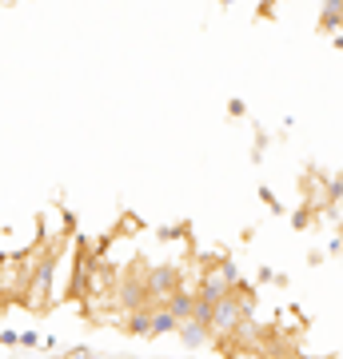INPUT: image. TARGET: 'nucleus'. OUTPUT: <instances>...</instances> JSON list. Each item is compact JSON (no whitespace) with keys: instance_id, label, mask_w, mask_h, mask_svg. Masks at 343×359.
<instances>
[{"instance_id":"obj_1","label":"nucleus","mask_w":343,"mask_h":359,"mask_svg":"<svg viewBox=\"0 0 343 359\" xmlns=\"http://www.w3.org/2000/svg\"><path fill=\"white\" fill-rule=\"evenodd\" d=\"M231 287H236V264H216V268L203 271L200 280V292H196V299H203V304H220V299H228Z\"/></svg>"},{"instance_id":"obj_2","label":"nucleus","mask_w":343,"mask_h":359,"mask_svg":"<svg viewBox=\"0 0 343 359\" xmlns=\"http://www.w3.org/2000/svg\"><path fill=\"white\" fill-rule=\"evenodd\" d=\"M240 323H243V311H240V304H236V295H228V299L212 304V316H208V332L231 335L236 327H240Z\"/></svg>"},{"instance_id":"obj_3","label":"nucleus","mask_w":343,"mask_h":359,"mask_svg":"<svg viewBox=\"0 0 343 359\" xmlns=\"http://www.w3.org/2000/svg\"><path fill=\"white\" fill-rule=\"evenodd\" d=\"M180 287L176 280V268L172 264H160V268L148 271V283H144V295H152V299H168V295Z\"/></svg>"},{"instance_id":"obj_4","label":"nucleus","mask_w":343,"mask_h":359,"mask_svg":"<svg viewBox=\"0 0 343 359\" xmlns=\"http://www.w3.org/2000/svg\"><path fill=\"white\" fill-rule=\"evenodd\" d=\"M191 304H196V295H191V292H180V287H176V292H172V295H168V316H172V320H188V316H191Z\"/></svg>"},{"instance_id":"obj_5","label":"nucleus","mask_w":343,"mask_h":359,"mask_svg":"<svg viewBox=\"0 0 343 359\" xmlns=\"http://www.w3.org/2000/svg\"><path fill=\"white\" fill-rule=\"evenodd\" d=\"M176 332H180V339H184L188 347H200L203 339H208V327H203V323H196V320H180Z\"/></svg>"},{"instance_id":"obj_6","label":"nucleus","mask_w":343,"mask_h":359,"mask_svg":"<svg viewBox=\"0 0 343 359\" xmlns=\"http://www.w3.org/2000/svg\"><path fill=\"white\" fill-rule=\"evenodd\" d=\"M148 332H152V335L176 332V320H172V316H168V311H156V316H152V323H148Z\"/></svg>"},{"instance_id":"obj_7","label":"nucleus","mask_w":343,"mask_h":359,"mask_svg":"<svg viewBox=\"0 0 343 359\" xmlns=\"http://www.w3.org/2000/svg\"><path fill=\"white\" fill-rule=\"evenodd\" d=\"M48 276H52V264H44V268H40V276L32 280V292H36V295H44V287H48Z\"/></svg>"},{"instance_id":"obj_8","label":"nucleus","mask_w":343,"mask_h":359,"mask_svg":"<svg viewBox=\"0 0 343 359\" xmlns=\"http://www.w3.org/2000/svg\"><path fill=\"white\" fill-rule=\"evenodd\" d=\"M148 323H152V316H148V311H136L128 327H132V332H148Z\"/></svg>"},{"instance_id":"obj_9","label":"nucleus","mask_w":343,"mask_h":359,"mask_svg":"<svg viewBox=\"0 0 343 359\" xmlns=\"http://www.w3.org/2000/svg\"><path fill=\"white\" fill-rule=\"evenodd\" d=\"M124 304H136V308H140L144 304V287H132V283H128L124 287Z\"/></svg>"}]
</instances>
